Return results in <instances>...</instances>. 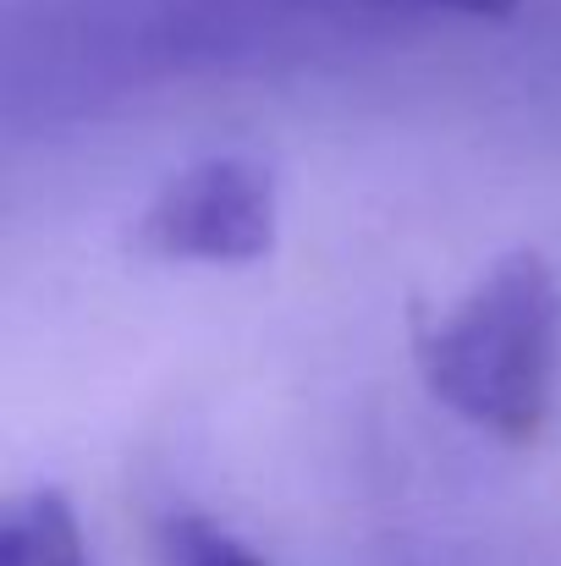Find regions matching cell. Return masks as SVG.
<instances>
[{"label": "cell", "instance_id": "cell-1", "mask_svg": "<svg viewBox=\"0 0 561 566\" xmlns=\"http://www.w3.org/2000/svg\"><path fill=\"white\" fill-rule=\"evenodd\" d=\"M424 385L468 423L529 446L557 418L561 396V281L518 248L440 325L418 336Z\"/></svg>", "mask_w": 561, "mask_h": 566}, {"label": "cell", "instance_id": "cell-2", "mask_svg": "<svg viewBox=\"0 0 561 566\" xmlns=\"http://www.w3.org/2000/svg\"><path fill=\"white\" fill-rule=\"evenodd\" d=\"M276 242V182L253 160H198L155 192L138 248L177 264H253Z\"/></svg>", "mask_w": 561, "mask_h": 566}, {"label": "cell", "instance_id": "cell-3", "mask_svg": "<svg viewBox=\"0 0 561 566\" xmlns=\"http://www.w3.org/2000/svg\"><path fill=\"white\" fill-rule=\"evenodd\" d=\"M0 566H89L77 512L61 490H33L11 501L0 523Z\"/></svg>", "mask_w": 561, "mask_h": 566}, {"label": "cell", "instance_id": "cell-4", "mask_svg": "<svg viewBox=\"0 0 561 566\" xmlns=\"http://www.w3.org/2000/svg\"><path fill=\"white\" fill-rule=\"evenodd\" d=\"M166 551H172V566H264L242 539H231L226 528H215L204 517H172Z\"/></svg>", "mask_w": 561, "mask_h": 566}, {"label": "cell", "instance_id": "cell-5", "mask_svg": "<svg viewBox=\"0 0 561 566\" xmlns=\"http://www.w3.org/2000/svg\"><path fill=\"white\" fill-rule=\"evenodd\" d=\"M424 6H446V11H468V17H501L518 0H424Z\"/></svg>", "mask_w": 561, "mask_h": 566}]
</instances>
